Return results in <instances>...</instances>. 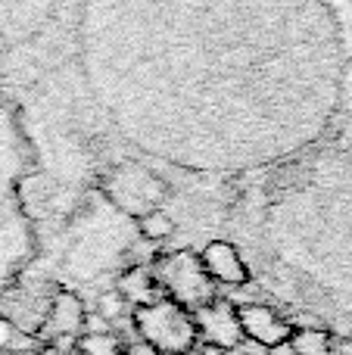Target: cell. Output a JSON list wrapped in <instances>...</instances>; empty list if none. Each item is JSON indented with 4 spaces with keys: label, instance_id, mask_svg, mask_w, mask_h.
I'll return each instance as SVG.
<instances>
[{
    "label": "cell",
    "instance_id": "44dd1931",
    "mask_svg": "<svg viewBox=\"0 0 352 355\" xmlns=\"http://www.w3.org/2000/svg\"><path fill=\"white\" fill-rule=\"evenodd\" d=\"M37 355H56V352H53V349H50V346H47V349H41Z\"/></svg>",
    "mask_w": 352,
    "mask_h": 355
},
{
    "label": "cell",
    "instance_id": "4fadbf2b",
    "mask_svg": "<svg viewBox=\"0 0 352 355\" xmlns=\"http://www.w3.org/2000/svg\"><path fill=\"white\" fill-rule=\"evenodd\" d=\"M75 352L81 355H122V343L112 334H81L75 340Z\"/></svg>",
    "mask_w": 352,
    "mask_h": 355
},
{
    "label": "cell",
    "instance_id": "8992f818",
    "mask_svg": "<svg viewBox=\"0 0 352 355\" xmlns=\"http://www.w3.org/2000/svg\"><path fill=\"white\" fill-rule=\"evenodd\" d=\"M153 277L156 284H159L162 290H166L168 296H172V302H178L181 309H203L209 306V302H215V290H212V281L209 275H206L203 268V259L197 256V252H172V256L159 259L153 268Z\"/></svg>",
    "mask_w": 352,
    "mask_h": 355
},
{
    "label": "cell",
    "instance_id": "3957f363",
    "mask_svg": "<svg viewBox=\"0 0 352 355\" xmlns=\"http://www.w3.org/2000/svg\"><path fill=\"white\" fill-rule=\"evenodd\" d=\"M35 172V144L22 110L0 94V293L25 275L37 256L35 218L25 202V181Z\"/></svg>",
    "mask_w": 352,
    "mask_h": 355
},
{
    "label": "cell",
    "instance_id": "277c9868",
    "mask_svg": "<svg viewBox=\"0 0 352 355\" xmlns=\"http://www.w3.org/2000/svg\"><path fill=\"white\" fill-rule=\"evenodd\" d=\"M166 196L168 184L141 162H122L103 178V200L125 218L141 221L143 215L159 212Z\"/></svg>",
    "mask_w": 352,
    "mask_h": 355
},
{
    "label": "cell",
    "instance_id": "6da1fadb",
    "mask_svg": "<svg viewBox=\"0 0 352 355\" xmlns=\"http://www.w3.org/2000/svg\"><path fill=\"white\" fill-rule=\"evenodd\" d=\"M75 62L137 156L203 178L309 156L349 69L331 0H81Z\"/></svg>",
    "mask_w": 352,
    "mask_h": 355
},
{
    "label": "cell",
    "instance_id": "ffe728a7",
    "mask_svg": "<svg viewBox=\"0 0 352 355\" xmlns=\"http://www.w3.org/2000/svg\"><path fill=\"white\" fill-rule=\"evenodd\" d=\"M200 355H225V349H218V346H203Z\"/></svg>",
    "mask_w": 352,
    "mask_h": 355
},
{
    "label": "cell",
    "instance_id": "8fae6325",
    "mask_svg": "<svg viewBox=\"0 0 352 355\" xmlns=\"http://www.w3.org/2000/svg\"><path fill=\"white\" fill-rule=\"evenodd\" d=\"M85 324V309H81V300L75 293H60L53 300V309H50V318L44 324V334H53V337H75Z\"/></svg>",
    "mask_w": 352,
    "mask_h": 355
},
{
    "label": "cell",
    "instance_id": "5bb4252c",
    "mask_svg": "<svg viewBox=\"0 0 352 355\" xmlns=\"http://www.w3.org/2000/svg\"><path fill=\"white\" fill-rule=\"evenodd\" d=\"M137 231L143 234L147 240H153V243H159V240H168L175 234V221L168 218L166 212H150V215H143L141 221H137Z\"/></svg>",
    "mask_w": 352,
    "mask_h": 355
},
{
    "label": "cell",
    "instance_id": "5b68a950",
    "mask_svg": "<svg viewBox=\"0 0 352 355\" xmlns=\"http://www.w3.org/2000/svg\"><path fill=\"white\" fill-rule=\"evenodd\" d=\"M134 327L143 343L159 355H187L197 343V324L191 312L172 300H156L153 306L134 309Z\"/></svg>",
    "mask_w": 352,
    "mask_h": 355
},
{
    "label": "cell",
    "instance_id": "d6986e66",
    "mask_svg": "<svg viewBox=\"0 0 352 355\" xmlns=\"http://www.w3.org/2000/svg\"><path fill=\"white\" fill-rule=\"evenodd\" d=\"M122 355H159L153 349V346H147V343H134V346H128Z\"/></svg>",
    "mask_w": 352,
    "mask_h": 355
},
{
    "label": "cell",
    "instance_id": "7a4b0ae2",
    "mask_svg": "<svg viewBox=\"0 0 352 355\" xmlns=\"http://www.w3.org/2000/svg\"><path fill=\"white\" fill-rule=\"evenodd\" d=\"M268 256L309 290L352 312V159L309 153L284 168L262 206Z\"/></svg>",
    "mask_w": 352,
    "mask_h": 355
},
{
    "label": "cell",
    "instance_id": "e0dca14e",
    "mask_svg": "<svg viewBox=\"0 0 352 355\" xmlns=\"http://www.w3.org/2000/svg\"><path fill=\"white\" fill-rule=\"evenodd\" d=\"M81 331H85V334H109V321H103L100 315H85Z\"/></svg>",
    "mask_w": 352,
    "mask_h": 355
},
{
    "label": "cell",
    "instance_id": "ac0fdd59",
    "mask_svg": "<svg viewBox=\"0 0 352 355\" xmlns=\"http://www.w3.org/2000/svg\"><path fill=\"white\" fill-rule=\"evenodd\" d=\"M12 340H16V327H12V321H3V318H0V349L12 346Z\"/></svg>",
    "mask_w": 352,
    "mask_h": 355
},
{
    "label": "cell",
    "instance_id": "9a60e30c",
    "mask_svg": "<svg viewBox=\"0 0 352 355\" xmlns=\"http://www.w3.org/2000/svg\"><path fill=\"white\" fill-rule=\"evenodd\" d=\"M297 355H328V334L322 331H299L290 337Z\"/></svg>",
    "mask_w": 352,
    "mask_h": 355
},
{
    "label": "cell",
    "instance_id": "ba28073f",
    "mask_svg": "<svg viewBox=\"0 0 352 355\" xmlns=\"http://www.w3.org/2000/svg\"><path fill=\"white\" fill-rule=\"evenodd\" d=\"M197 334H203L206 346H218V349H231L243 340L240 324H237V309L231 302H209L197 312L193 318Z\"/></svg>",
    "mask_w": 352,
    "mask_h": 355
},
{
    "label": "cell",
    "instance_id": "30bf717a",
    "mask_svg": "<svg viewBox=\"0 0 352 355\" xmlns=\"http://www.w3.org/2000/svg\"><path fill=\"white\" fill-rule=\"evenodd\" d=\"M203 268L209 277H215V281L222 284H247L249 281V271L247 265H243V259L237 256V250L231 243H209L203 250Z\"/></svg>",
    "mask_w": 352,
    "mask_h": 355
},
{
    "label": "cell",
    "instance_id": "7c38bea8",
    "mask_svg": "<svg viewBox=\"0 0 352 355\" xmlns=\"http://www.w3.org/2000/svg\"><path fill=\"white\" fill-rule=\"evenodd\" d=\"M156 277H153V271H147V268H131L128 275L122 277V284H118V293H122V300H131L134 302V309H141V306H153V293H156Z\"/></svg>",
    "mask_w": 352,
    "mask_h": 355
},
{
    "label": "cell",
    "instance_id": "52a82bcc",
    "mask_svg": "<svg viewBox=\"0 0 352 355\" xmlns=\"http://www.w3.org/2000/svg\"><path fill=\"white\" fill-rule=\"evenodd\" d=\"M62 0H0V47L12 50L35 41Z\"/></svg>",
    "mask_w": 352,
    "mask_h": 355
},
{
    "label": "cell",
    "instance_id": "2e32d148",
    "mask_svg": "<svg viewBox=\"0 0 352 355\" xmlns=\"http://www.w3.org/2000/svg\"><path fill=\"white\" fill-rule=\"evenodd\" d=\"M125 312V300H122V293L118 290H112V293H103L100 296V318L103 321H112V318H118V315Z\"/></svg>",
    "mask_w": 352,
    "mask_h": 355
},
{
    "label": "cell",
    "instance_id": "9c48e42d",
    "mask_svg": "<svg viewBox=\"0 0 352 355\" xmlns=\"http://www.w3.org/2000/svg\"><path fill=\"white\" fill-rule=\"evenodd\" d=\"M237 324H240L243 337L256 340L259 346H268V349L290 343V337H293V327L284 318H278L265 306H253V302L237 309Z\"/></svg>",
    "mask_w": 352,
    "mask_h": 355
},
{
    "label": "cell",
    "instance_id": "7402d4cb",
    "mask_svg": "<svg viewBox=\"0 0 352 355\" xmlns=\"http://www.w3.org/2000/svg\"><path fill=\"white\" fill-rule=\"evenodd\" d=\"M187 355H200V352H187Z\"/></svg>",
    "mask_w": 352,
    "mask_h": 355
}]
</instances>
